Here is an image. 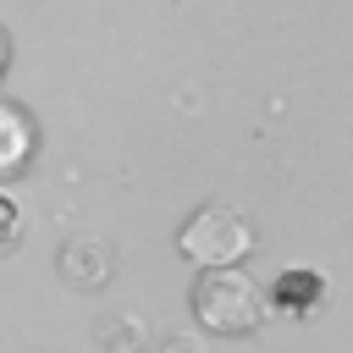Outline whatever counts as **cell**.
Listing matches in <instances>:
<instances>
[{
    "mask_svg": "<svg viewBox=\"0 0 353 353\" xmlns=\"http://www.w3.org/2000/svg\"><path fill=\"white\" fill-rule=\"evenodd\" d=\"M28 149H33V121H28V110H22L17 99H0V171L22 165Z\"/></svg>",
    "mask_w": 353,
    "mask_h": 353,
    "instance_id": "obj_3",
    "label": "cell"
},
{
    "mask_svg": "<svg viewBox=\"0 0 353 353\" xmlns=\"http://www.w3.org/2000/svg\"><path fill=\"white\" fill-rule=\"evenodd\" d=\"M193 309H199V320L210 331H248L265 314V287L243 265H215V270H199Z\"/></svg>",
    "mask_w": 353,
    "mask_h": 353,
    "instance_id": "obj_1",
    "label": "cell"
},
{
    "mask_svg": "<svg viewBox=\"0 0 353 353\" xmlns=\"http://www.w3.org/2000/svg\"><path fill=\"white\" fill-rule=\"evenodd\" d=\"M176 243H182L188 259H199L204 270H215V265H237V259L254 248V226H248V215H243L237 204L210 199V204H199V210L182 221Z\"/></svg>",
    "mask_w": 353,
    "mask_h": 353,
    "instance_id": "obj_2",
    "label": "cell"
},
{
    "mask_svg": "<svg viewBox=\"0 0 353 353\" xmlns=\"http://www.w3.org/2000/svg\"><path fill=\"white\" fill-rule=\"evenodd\" d=\"M0 66H6V33H0Z\"/></svg>",
    "mask_w": 353,
    "mask_h": 353,
    "instance_id": "obj_6",
    "label": "cell"
},
{
    "mask_svg": "<svg viewBox=\"0 0 353 353\" xmlns=\"http://www.w3.org/2000/svg\"><path fill=\"white\" fill-rule=\"evenodd\" d=\"M17 237H22V210L11 193H0V248H11Z\"/></svg>",
    "mask_w": 353,
    "mask_h": 353,
    "instance_id": "obj_5",
    "label": "cell"
},
{
    "mask_svg": "<svg viewBox=\"0 0 353 353\" xmlns=\"http://www.w3.org/2000/svg\"><path fill=\"white\" fill-rule=\"evenodd\" d=\"M320 292H325V281H320V270H309V265H292V270L276 281V298H281L287 309H314Z\"/></svg>",
    "mask_w": 353,
    "mask_h": 353,
    "instance_id": "obj_4",
    "label": "cell"
}]
</instances>
